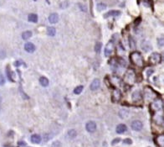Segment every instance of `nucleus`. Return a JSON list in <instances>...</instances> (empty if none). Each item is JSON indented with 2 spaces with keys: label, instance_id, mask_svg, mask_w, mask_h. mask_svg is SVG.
Listing matches in <instances>:
<instances>
[{
  "label": "nucleus",
  "instance_id": "1",
  "mask_svg": "<svg viewBox=\"0 0 164 147\" xmlns=\"http://www.w3.org/2000/svg\"><path fill=\"white\" fill-rule=\"evenodd\" d=\"M130 59H131V61H132V63L134 65H136V66H143V64H144L143 58L139 52H137V51L132 52L130 56Z\"/></svg>",
  "mask_w": 164,
  "mask_h": 147
},
{
  "label": "nucleus",
  "instance_id": "2",
  "mask_svg": "<svg viewBox=\"0 0 164 147\" xmlns=\"http://www.w3.org/2000/svg\"><path fill=\"white\" fill-rule=\"evenodd\" d=\"M134 80H135V73L132 70H129V71H126V73L125 74V77H124V82L126 83H133Z\"/></svg>",
  "mask_w": 164,
  "mask_h": 147
},
{
  "label": "nucleus",
  "instance_id": "3",
  "mask_svg": "<svg viewBox=\"0 0 164 147\" xmlns=\"http://www.w3.org/2000/svg\"><path fill=\"white\" fill-rule=\"evenodd\" d=\"M114 48H115V44L112 41H109L107 45H106V48H105V55L106 56H109L112 54V52L114 51Z\"/></svg>",
  "mask_w": 164,
  "mask_h": 147
},
{
  "label": "nucleus",
  "instance_id": "4",
  "mask_svg": "<svg viewBox=\"0 0 164 147\" xmlns=\"http://www.w3.org/2000/svg\"><path fill=\"white\" fill-rule=\"evenodd\" d=\"M161 56L160 54L156 53V52H154L149 57V61H150L151 63L152 64H157L161 61Z\"/></svg>",
  "mask_w": 164,
  "mask_h": 147
},
{
  "label": "nucleus",
  "instance_id": "5",
  "mask_svg": "<svg viewBox=\"0 0 164 147\" xmlns=\"http://www.w3.org/2000/svg\"><path fill=\"white\" fill-rule=\"evenodd\" d=\"M131 127L133 130H136V131H140L143 127V124L140 121V120H134L132 123L131 124Z\"/></svg>",
  "mask_w": 164,
  "mask_h": 147
},
{
  "label": "nucleus",
  "instance_id": "6",
  "mask_svg": "<svg viewBox=\"0 0 164 147\" xmlns=\"http://www.w3.org/2000/svg\"><path fill=\"white\" fill-rule=\"evenodd\" d=\"M86 130L90 133H93L96 129V124L94 121H89L87 124H86Z\"/></svg>",
  "mask_w": 164,
  "mask_h": 147
},
{
  "label": "nucleus",
  "instance_id": "7",
  "mask_svg": "<svg viewBox=\"0 0 164 147\" xmlns=\"http://www.w3.org/2000/svg\"><path fill=\"white\" fill-rule=\"evenodd\" d=\"M24 50L29 52V53H32V52H34L35 51V46H34V45L33 43H31V42H28V43H26L24 45Z\"/></svg>",
  "mask_w": 164,
  "mask_h": 147
},
{
  "label": "nucleus",
  "instance_id": "8",
  "mask_svg": "<svg viewBox=\"0 0 164 147\" xmlns=\"http://www.w3.org/2000/svg\"><path fill=\"white\" fill-rule=\"evenodd\" d=\"M100 86H101L100 80H99V79H95V80L91 83L90 88H91V90L95 91V90H97V89L100 88Z\"/></svg>",
  "mask_w": 164,
  "mask_h": 147
},
{
  "label": "nucleus",
  "instance_id": "9",
  "mask_svg": "<svg viewBox=\"0 0 164 147\" xmlns=\"http://www.w3.org/2000/svg\"><path fill=\"white\" fill-rule=\"evenodd\" d=\"M121 93L119 89H115V90L113 91V93H112V99L113 101L115 102H118L119 100L121 99Z\"/></svg>",
  "mask_w": 164,
  "mask_h": 147
},
{
  "label": "nucleus",
  "instance_id": "10",
  "mask_svg": "<svg viewBox=\"0 0 164 147\" xmlns=\"http://www.w3.org/2000/svg\"><path fill=\"white\" fill-rule=\"evenodd\" d=\"M126 129H127V127L126 126V124H118L117 127H116V133L123 134L126 131Z\"/></svg>",
  "mask_w": 164,
  "mask_h": 147
},
{
  "label": "nucleus",
  "instance_id": "11",
  "mask_svg": "<svg viewBox=\"0 0 164 147\" xmlns=\"http://www.w3.org/2000/svg\"><path fill=\"white\" fill-rule=\"evenodd\" d=\"M49 21L51 24H55L59 21V15L57 14H51L49 16Z\"/></svg>",
  "mask_w": 164,
  "mask_h": 147
},
{
  "label": "nucleus",
  "instance_id": "12",
  "mask_svg": "<svg viewBox=\"0 0 164 147\" xmlns=\"http://www.w3.org/2000/svg\"><path fill=\"white\" fill-rule=\"evenodd\" d=\"M120 14H121V12L120 11H118V10H111V11H109L108 13H106L105 15H104V17H105V18H107V17H111V16L116 17V16H119Z\"/></svg>",
  "mask_w": 164,
  "mask_h": 147
},
{
  "label": "nucleus",
  "instance_id": "13",
  "mask_svg": "<svg viewBox=\"0 0 164 147\" xmlns=\"http://www.w3.org/2000/svg\"><path fill=\"white\" fill-rule=\"evenodd\" d=\"M41 141V137L39 134H33L31 136V142L34 144H39Z\"/></svg>",
  "mask_w": 164,
  "mask_h": 147
},
{
  "label": "nucleus",
  "instance_id": "14",
  "mask_svg": "<svg viewBox=\"0 0 164 147\" xmlns=\"http://www.w3.org/2000/svg\"><path fill=\"white\" fill-rule=\"evenodd\" d=\"M28 20L29 22H32V23H36L38 21V16L35 14H30L28 16Z\"/></svg>",
  "mask_w": 164,
  "mask_h": 147
},
{
  "label": "nucleus",
  "instance_id": "15",
  "mask_svg": "<svg viewBox=\"0 0 164 147\" xmlns=\"http://www.w3.org/2000/svg\"><path fill=\"white\" fill-rule=\"evenodd\" d=\"M39 83H40L41 86L43 87H47L49 85V80L44 77H42V78H39Z\"/></svg>",
  "mask_w": 164,
  "mask_h": 147
},
{
  "label": "nucleus",
  "instance_id": "16",
  "mask_svg": "<svg viewBox=\"0 0 164 147\" xmlns=\"http://www.w3.org/2000/svg\"><path fill=\"white\" fill-rule=\"evenodd\" d=\"M32 36V32L31 31H25V32H24L23 34H22V38H23L24 40H29L30 37Z\"/></svg>",
  "mask_w": 164,
  "mask_h": 147
},
{
  "label": "nucleus",
  "instance_id": "17",
  "mask_svg": "<svg viewBox=\"0 0 164 147\" xmlns=\"http://www.w3.org/2000/svg\"><path fill=\"white\" fill-rule=\"evenodd\" d=\"M55 33H56V30L54 27H49V28L47 29V34H48L49 36H54V34H55Z\"/></svg>",
  "mask_w": 164,
  "mask_h": 147
},
{
  "label": "nucleus",
  "instance_id": "18",
  "mask_svg": "<svg viewBox=\"0 0 164 147\" xmlns=\"http://www.w3.org/2000/svg\"><path fill=\"white\" fill-rule=\"evenodd\" d=\"M132 99L133 101H137V100H140L141 99V94L139 93L138 91L135 92V93H133L132 94Z\"/></svg>",
  "mask_w": 164,
  "mask_h": 147
},
{
  "label": "nucleus",
  "instance_id": "19",
  "mask_svg": "<svg viewBox=\"0 0 164 147\" xmlns=\"http://www.w3.org/2000/svg\"><path fill=\"white\" fill-rule=\"evenodd\" d=\"M76 134H77V133L74 129H69V130L68 131V136L70 139H74V137L76 136Z\"/></svg>",
  "mask_w": 164,
  "mask_h": 147
},
{
  "label": "nucleus",
  "instance_id": "20",
  "mask_svg": "<svg viewBox=\"0 0 164 147\" xmlns=\"http://www.w3.org/2000/svg\"><path fill=\"white\" fill-rule=\"evenodd\" d=\"M101 46H102V44L101 42H97L96 43V46H95V51L96 53H100L101 50Z\"/></svg>",
  "mask_w": 164,
  "mask_h": 147
},
{
  "label": "nucleus",
  "instance_id": "21",
  "mask_svg": "<svg viewBox=\"0 0 164 147\" xmlns=\"http://www.w3.org/2000/svg\"><path fill=\"white\" fill-rule=\"evenodd\" d=\"M83 88H84L83 86H78V87H76V88L74 89V93H75V94H79L82 91H83Z\"/></svg>",
  "mask_w": 164,
  "mask_h": 147
},
{
  "label": "nucleus",
  "instance_id": "22",
  "mask_svg": "<svg viewBox=\"0 0 164 147\" xmlns=\"http://www.w3.org/2000/svg\"><path fill=\"white\" fill-rule=\"evenodd\" d=\"M106 9V5L105 4H102V3H100L97 4V9L98 11H102L104 9Z\"/></svg>",
  "mask_w": 164,
  "mask_h": 147
},
{
  "label": "nucleus",
  "instance_id": "23",
  "mask_svg": "<svg viewBox=\"0 0 164 147\" xmlns=\"http://www.w3.org/2000/svg\"><path fill=\"white\" fill-rule=\"evenodd\" d=\"M119 114H120V117H121V118H126V116L128 115V111L124 110V109H123V110H121V111H120Z\"/></svg>",
  "mask_w": 164,
  "mask_h": 147
},
{
  "label": "nucleus",
  "instance_id": "24",
  "mask_svg": "<svg viewBox=\"0 0 164 147\" xmlns=\"http://www.w3.org/2000/svg\"><path fill=\"white\" fill-rule=\"evenodd\" d=\"M51 147H61V143L59 140H56L53 142V144H51Z\"/></svg>",
  "mask_w": 164,
  "mask_h": 147
},
{
  "label": "nucleus",
  "instance_id": "25",
  "mask_svg": "<svg viewBox=\"0 0 164 147\" xmlns=\"http://www.w3.org/2000/svg\"><path fill=\"white\" fill-rule=\"evenodd\" d=\"M157 44H158V46H161V47H164V38H160V39H158V41H157Z\"/></svg>",
  "mask_w": 164,
  "mask_h": 147
},
{
  "label": "nucleus",
  "instance_id": "26",
  "mask_svg": "<svg viewBox=\"0 0 164 147\" xmlns=\"http://www.w3.org/2000/svg\"><path fill=\"white\" fill-rule=\"evenodd\" d=\"M130 46L131 47V48H134V47H135V45H134V41L132 40L131 37H130Z\"/></svg>",
  "mask_w": 164,
  "mask_h": 147
},
{
  "label": "nucleus",
  "instance_id": "27",
  "mask_svg": "<svg viewBox=\"0 0 164 147\" xmlns=\"http://www.w3.org/2000/svg\"><path fill=\"white\" fill-rule=\"evenodd\" d=\"M124 143L128 144H131V143H132V141H131V139H124Z\"/></svg>",
  "mask_w": 164,
  "mask_h": 147
},
{
  "label": "nucleus",
  "instance_id": "28",
  "mask_svg": "<svg viewBox=\"0 0 164 147\" xmlns=\"http://www.w3.org/2000/svg\"><path fill=\"white\" fill-rule=\"evenodd\" d=\"M119 141H120V139H119V138H117L116 139H114V140L112 141V144H114L115 143H116H116H118Z\"/></svg>",
  "mask_w": 164,
  "mask_h": 147
},
{
  "label": "nucleus",
  "instance_id": "29",
  "mask_svg": "<svg viewBox=\"0 0 164 147\" xmlns=\"http://www.w3.org/2000/svg\"><path fill=\"white\" fill-rule=\"evenodd\" d=\"M1 102H2V98H1V97H0V108H1Z\"/></svg>",
  "mask_w": 164,
  "mask_h": 147
}]
</instances>
